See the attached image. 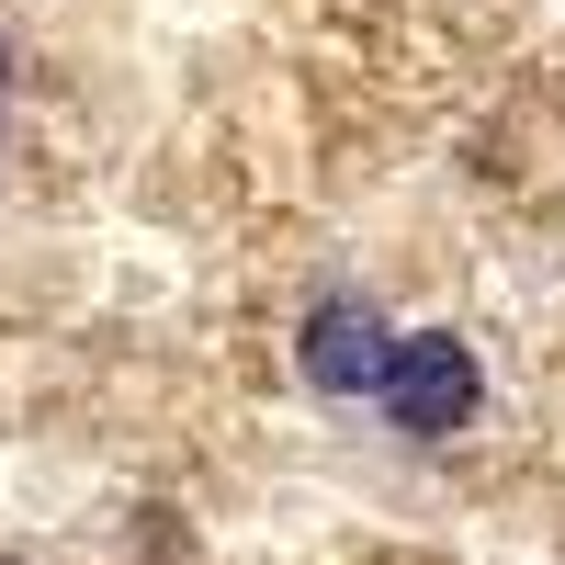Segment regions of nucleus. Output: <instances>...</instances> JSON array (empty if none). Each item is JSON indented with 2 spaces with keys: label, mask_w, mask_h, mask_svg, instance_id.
Wrapping results in <instances>:
<instances>
[{
  "label": "nucleus",
  "mask_w": 565,
  "mask_h": 565,
  "mask_svg": "<svg viewBox=\"0 0 565 565\" xmlns=\"http://www.w3.org/2000/svg\"><path fill=\"white\" fill-rule=\"evenodd\" d=\"M0 565H23V554H0Z\"/></svg>",
  "instance_id": "obj_4"
},
{
  "label": "nucleus",
  "mask_w": 565,
  "mask_h": 565,
  "mask_svg": "<svg viewBox=\"0 0 565 565\" xmlns=\"http://www.w3.org/2000/svg\"><path fill=\"white\" fill-rule=\"evenodd\" d=\"M12 79H23V45H12V34H0V103H12Z\"/></svg>",
  "instance_id": "obj_3"
},
{
  "label": "nucleus",
  "mask_w": 565,
  "mask_h": 565,
  "mask_svg": "<svg viewBox=\"0 0 565 565\" xmlns=\"http://www.w3.org/2000/svg\"><path fill=\"white\" fill-rule=\"evenodd\" d=\"M385 362H396V317L373 306L362 282H328V295L295 317V373H306L317 396H340V407H351V396L385 385Z\"/></svg>",
  "instance_id": "obj_2"
},
{
  "label": "nucleus",
  "mask_w": 565,
  "mask_h": 565,
  "mask_svg": "<svg viewBox=\"0 0 565 565\" xmlns=\"http://www.w3.org/2000/svg\"><path fill=\"white\" fill-rule=\"evenodd\" d=\"M373 407H385V430L396 441H452V430H476V407H487V362L463 328H396V362H385V385H373Z\"/></svg>",
  "instance_id": "obj_1"
}]
</instances>
